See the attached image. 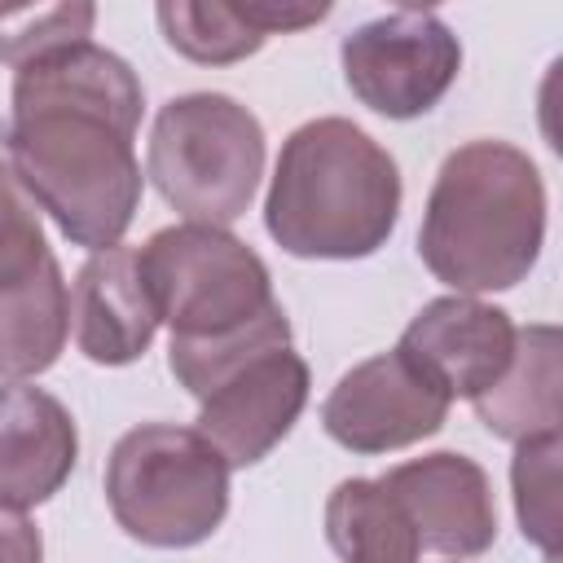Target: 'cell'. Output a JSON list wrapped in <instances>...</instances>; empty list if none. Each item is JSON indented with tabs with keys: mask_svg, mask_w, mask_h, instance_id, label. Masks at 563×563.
<instances>
[{
	"mask_svg": "<svg viewBox=\"0 0 563 563\" xmlns=\"http://www.w3.org/2000/svg\"><path fill=\"white\" fill-rule=\"evenodd\" d=\"M449 418V396L400 352L352 365L321 405V427L352 453H391L435 435Z\"/></svg>",
	"mask_w": 563,
	"mask_h": 563,
	"instance_id": "ba28073f",
	"label": "cell"
},
{
	"mask_svg": "<svg viewBox=\"0 0 563 563\" xmlns=\"http://www.w3.org/2000/svg\"><path fill=\"white\" fill-rule=\"evenodd\" d=\"M325 537L352 563H409L422 550L383 479H343L325 501Z\"/></svg>",
	"mask_w": 563,
	"mask_h": 563,
	"instance_id": "e0dca14e",
	"label": "cell"
},
{
	"mask_svg": "<svg viewBox=\"0 0 563 563\" xmlns=\"http://www.w3.org/2000/svg\"><path fill=\"white\" fill-rule=\"evenodd\" d=\"M339 57L356 101L387 119L427 114L462 70L457 35L427 13L374 18L343 40Z\"/></svg>",
	"mask_w": 563,
	"mask_h": 563,
	"instance_id": "52a82bcc",
	"label": "cell"
},
{
	"mask_svg": "<svg viewBox=\"0 0 563 563\" xmlns=\"http://www.w3.org/2000/svg\"><path fill=\"white\" fill-rule=\"evenodd\" d=\"M97 0H0V62L26 66L92 35Z\"/></svg>",
	"mask_w": 563,
	"mask_h": 563,
	"instance_id": "ffe728a7",
	"label": "cell"
},
{
	"mask_svg": "<svg viewBox=\"0 0 563 563\" xmlns=\"http://www.w3.org/2000/svg\"><path fill=\"white\" fill-rule=\"evenodd\" d=\"M400 356H409L449 400L479 396L501 378L515 352V325L501 308L471 295L431 299L400 334Z\"/></svg>",
	"mask_w": 563,
	"mask_h": 563,
	"instance_id": "30bf717a",
	"label": "cell"
},
{
	"mask_svg": "<svg viewBox=\"0 0 563 563\" xmlns=\"http://www.w3.org/2000/svg\"><path fill=\"white\" fill-rule=\"evenodd\" d=\"M141 106H145V92H141V79L132 75V66L88 40L53 48V53L18 66V79H13V114L88 110V114H106L136 132Z\"/></svg>",
	"mask_w": 563,
	"mask_h": 563,
	"instance_id": "5bb4252c",
	"label": "cell"
},
{
	"mask_svg": "<svg viewBox=\"0 0 563 563\" xmlns=\"http://www.w3.org/2000/svg\"><path fill=\"white\" fill-rule=\"evenodd\" d=\"M145 167L167 207L224 229L246 216L264 176V128L224 92H189L158 110Z\"/></svg>",
	"mask_w": 563,
	"mask_h": 563,
	"instance_id": "5b68a950",
	"label": "cell"
},
{
	"mask_svg": "<svg viewBox=\"0 0 563 563\" xmlns=\"http://www.w3.org/2000/svg\"><path fill=\"white\" fill-rule=\"evenodd\" d=\"M334 0H233V9L260 31H303V26H317L325 13H330Z\"/></svg>",
	"mask_w": 563,
	"mask_h": 563,
	"instance_id": "603a6c76",
	"label": "cell"
},
{
	"mask_svg": "<svg viewBox=\"0 0 563 563\" xmlns=\"http://www.w3.org/2000/svg\"><path fill=\"white\" fill-rule=\"evenodd\" d=\"M409 515L418 545L435 554H484L497 537L488 475L462 453H427L378 475Z\"/></svg>",
	"mask_w": 563,
	"mask_h": 563,
	"instance_id": "8fae6325",
	"label": "cell"
},
{
	"mask_svg": "<svg viewBox=\"0 0 563 563\" xmlns=\"http://www.w3.org/2000/svg\"><path fill=\"white\" fill-rule=\"evenodd\" d=\"M75 343L97 365H128L145 356L158 330V308L132 246H101L70 290Z\"/></svg>",
	"mask_w": 563,
	"mask_h": 563,
	"instance_id": "7c38bea8",
	"label": "cell"
},
{
	"mask_svg": "<svg viewBox=\"0 0 563 563\" xmlns=\"http://www.w3.org/2000/svg\"><path fill=\"white\" fill-rule=\"evenodd\" d=\"M286 343H290V321H286L282 303H268L255 321H246L242 330H233L224 339H172L167 365L180 378V387L202 400L211 387H220L246 361H255L273 347H286Z\"/></svg>",
	"mask_w": 563,
	"mask_h": 563,
	"instance_id": "d6986e66",
	"label": "cell"
},
{
	"mask_svg": "<svg viewBox=\"0 0 563 563\" xmlns=\"http://www.w3.org/2000/svg\"><path fill=\"white\" fill-rule=\"evenodd\" d=\"M40 532L22 519V510H9V506H0V559H9V563H31V559H40Z\"/></svg>",
	"mask_w": 563,
	"mask_h": 563,
	"instance_id": "cb8c5ba5",
	"label": "cell"
},
{
	"mask_svg": "<svg viewBox=\"0 0 563 563\" xmlns=\"http://www.w3.org/2000/svg\"><path fill=\"white\" fill-rule=\"evenodd\" d=\"M132 128L88 110L9 114L4 150L40 211L75 246H114L141 202V163Z\"/></svg>",
	"mask_w": 563,
	"mask_h": 563,
	"instance_id": "3957f363",
	"label": "cell"
},
{
	"mask_svg": "<svg viewBox=\"0 0 563 563\" xmlns=\"http://www.w3.org/2000/svg\"><path fill=\"white\" fill-rule=\"evenodd\" d=\"M515 462H510V484H515V515L519 528L532 545L545 554H559V431L550 435H528L515 440Z\"/></svg>",
	"mask_w": 563,
	"mask_h": 563,
	"instance_id": "44dd1931",
	"label": "cell"
},
{
	"mask_svg": "<svg viewBox=\"0 0 563 563\" xmlns=\"http://www.w3.org/2000/svg\"><path fill=\"white\" fill-rule=\"evenodd\" d=\"M79 435L57 396L26 383L0 387V506L31 510L75 471Z\"/></svg>",
	"mask_w": 563,
	"mask_h": 563,
	"instance_id": "4fadbf2b",
	"label": "cell"
},
{
	"mask_svg": "<svg viewBox=\"0 0 563 563\" xmlns=\"http://www.w3.org/2000/svg\"><path fill=\"white\" fill-rule=\"evenodd\" d=\"M400 9H413V13H427V9H435V4H444V0H396Z\"/></svg>",
	"mask_w": 563,
	"mask_h": 563,
	"instance_id": "d4e9b609",
	"label": "cell"
},
{
	"mask_svg": "<svg viewBox=\"0 0 563 563\" xmlns=\"http://www.w3.org/2000/svg\"><path fill=\"white\" fill-rule=\"evenodd\" d=\"M308 405V365L286 347H273L229 374L202 396L198 431L224 453L229 466H255L286 440Z\"/></svg>",
	"mask_w": 563,
	"mask_h": 563,
	"instance_id": "9c48e42d",
	"label": "cell"
},
{
	"mask_svg": "<svg viewBox=\"0 0 563 563\" xmlns=\"http://www.w3.org/2000/svg\"><path fill=\"white\" fill-rule=\"evenodd\" d=\"M475 400L479 422L501 440H528L559 431V330H515L510 365Z\"/></svg>",
	"mask_w": 563,
	"mask_h": 563,
	"instance_id": "9a60e30c",
	"label": "cell"
},
{
	"mask_svg": "<svg viewBox=\"0 0 563 563\" xmlns=\"http://www.w3.org/2000/svg\"><path fill=\"white\" fill-rule=\"evenodd\" d=\"M70 330V290L57 260H48L26 282L0 286V378L44 374Z\"/></svg>",
	"mask_w": 563,
	"mask_h": 563,
	"instance_id": "2e32d148",
	"label": "cell"
},
{
	"mask_svg": "<svg viewBox=\"0 0 563 563\" xmlns=\"http://www.w3.org/2000/svg\"><path fill=\"white\" fill-rule=\"evenodd\" d=\"M53 260L40 224V202L18 180L9 163H0V286L26 282Z\"/></svg>",
	"mask_w": 563,
	"mask_h": 563,
	"instance_id": "7402d4cb",
	"label": "cell"
},
{
	"mask_svg": "<svg viewBox=\"0 0 563 563\" xmlns=\"http://www.w3.org/2000/svg\"><path fill=\"white\" fill-rule=\"evenodd\" d=\"M400 211V172L391 154L347 119L295 128L277 154L264 198V224L299 260L374 255Z\"/></svg>",
	"mask_w": 563,
	"mask_h": 563,
	"instance_id": "7a4b0ae2",
	"label": "cell"
},
{
	"mask_svg": "<svg viewBox=\"0 0 563 563\" xmlns=\"http://www.w3.org/2000/svg\"><path fill=\"white\" fill-rule=\"evenodd\" d=\"M154 18L163 40L198 66H233L264 44L233 0H154Z\"/></svg>",
	"mask_w": 563,
	"mask_h": 563,
	"instance_id": "ac0fdd59",
	"label": "cell"
},
{
	"mask_svg": "<svg viewBox=\"0 0 563 563\" xmlns=\"http://www.w3.org/2000/svg\"><path fill=\"white\" fill-rule=\"evenodd\" d=\"M106 501L119 528L145 545H198L229 510V462L198 427L145 422L110 449Z\"/></svg>",
	"mask_w": 563,
	"mask_h": 563,
	"instance_id": "277c9868",
	"label": "cell"
},
{
	"mask_svg": "<svg viewBox=\"0 0 563 563\" xmlns=\"http://www.w3.org/2000/svg\"><path fill=\"white\" fill-rule=\"evenodd\" d=\"M545 238V185L532 158L506 141H471L440 163L418 255L453 290H510L528 277Z\"/></svg>",
	"mask_w": 563,
	"mask_h": 563,
	"instance_id": "6da1fadb",
	"label": "cell"
},
{
	"mask_svg": "<svg viewBox=\"0 0 563 563\" xmlns=\"http://www.w3.org/2000/svg\"><path fill=\"white\" fill-rule=\"evenodd\" d=\"M136 255L172 339H224L277 303L264 260L220 224L158 229Z\"/></svg>",
	"mask_w": 563,
	"mask_h": 563,
	"instance_id": "8992f818",
	"label": "cell"
}]
</instances>
